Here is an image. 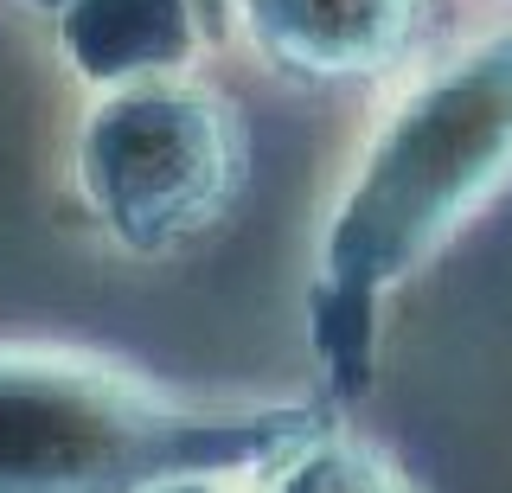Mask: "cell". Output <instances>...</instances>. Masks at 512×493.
Here are the masks:
<instances>
[{"mask_svg": "<svg viewBox=\"0 0 512 493\" xmlns=\"http://www.w3.org/2000/svg\"><path fill=\"white\" fill-rule=\"evenodd\" d=\"M308 436L314 410H205L84 353L0 346V493H154L276 468Z\"/></svg>", "mask_w": 512, "mask_h": 493, "instance_id": "obj_1", "label": "cell"}, {"mask_svg": "<svg viewBox=\"0 0 512 493\" xmlns=\"http://www.w3.org/2000/svg\"><path fill=\"white\" fill-rule=\"evenodd\" d=\"M512 180V39H487L468 58L416 84L378 129L352 193L327 231V276L384 289L410 276Z\"/></svg>", "mask_w": 512, "mask_h": 493, "instance_id": "obj_2", "label": "cell"}, {"mask_svg": "<svg viewBox=\"0 0 512 493\" xmlns=\"http://www.w3.org/2000/svg\"><path fill=\"white\" fill-rule=\"evenodd\" d=\"M237 122L212 90L180 77L116 84L77 141V173L109 237L128 250H180L237 193Z\"/></svg>", "mask_w": 512, "mask_h": 493, "instance_id": "obj_3", "label": "cell"}, {"mask_svg": "<svg viewBox=\"0 0 512 493\" xmlns=\"http://www.w3.org/2000/svg\"><path fill=\"white\" fill-rule=\"evenodd\" d=\"M250 39L301 77L378 71L404 52L416 0H244Z\"/></svg>", "mask_w": 512, "mask_h": 493, "instance_id": "obj_4", "label": "cell"}, {"mask_svg": "<svg viewBox=\"0 0 512 493\" xmlns=\"http://www.w3.org/2000/svg\"><path fill=\"white\" fill-rule=\"evenodd\" d=\"M263 474V493H423L391 455L359 436H308Z\"/></svg>", "mask_w": 512, "mask_h": 493, "instance_id": "obj_5", "label": "cell"}, {"mask_svg": "<svg viewBox=\"0 0 512 493\" xmlns=\"http://www.w3.org/2000/svg\"><path fill=\"white\" fill-rule=\"evenodd\" d=\"M231 474H186V481H167V487H154V493H237V487H224Z\"/></svg>", "mask_w": 512, "mask_h": 493, "instance_id": "obj_6", "label": "cell"}]
</instances>
